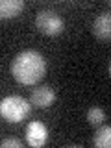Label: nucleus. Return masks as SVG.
Returning <instances> with one entry per match:
<instances>
[{"instance_id": "7ed1b4c3", "label": "nucleus", "mask_w": 111, "mask_h": 148, "mask_svg": "<svg viewBox=\"0 0 111 148\" xmlns=\"http://www.w3.org/2000/svg\"><path fill=\"white\" fill-rule=\"evenodd\" d=\"M35 24L46 35H59L63 32V28H65L63 18L59 17L56 11H52V9H43V11L37 13Z\"/></svg>"}, {"instance_id": "423d86ee", "label": "nucleus", "mask_w": 111, "mask_h": 148, "mask_svg": "<svg viewBox=\"0 0 111 148\" xmlns=\"http://www.w3.org/2000/svg\"><path fill=\"white\" fill-rule=\"evenodd\" d=\"M92 32L100 39H109L111 37V15H109V11H106V13L96 17L95 24H92Z\"/></svg>"}, {"instance_id": "39448f33", "label": "nucleus", "mask_w": 111, "mask_h": 148, "mask_svg": "<svg viewBox=\"0 0 111 148\" xmlns=\"http://www.w3.org/2000/svg\"><path fill=\"white\" fill-rule=\"evenodd\" d=\"M56 100V92L52 87L48 85H43V87H37L34 89L32 92V104L37 106V108H48V106H52Z\"/></svg>"}, {"instance_id": "20e7f679", "label": "nucleus", "mask_w": 111, "mask_h": 148, "mask_svg": "<svg viewBox=\"0 0 111 148\" xmlns=\"http://www.w3.org/2000/svg\"><path fill=\"white\" fill-rule=\"evenodd\" d=\"M48 139V128L39 120H34L26 126V141L30 146H43Z\"/></svg>"}, {"instance_id": "f03ea898", "label": "nucleus", "mask_w": 111, "mask_h": 148, "mask_svg": "<svg viewBox=\"0 0 111 148\" xmlns=\"http://www.w3.org/2000/svg\"><path fill=\"white\" fill-rule=\"evenodd\" d=\"M0 115L8 122H21L30 115V102L17 95L6 96L0 102Z\"/></svg>"}, {"instance_id": "9d476101", "label": "nucleus", "mask_w": 111, "mask_h": 148, "mask_svg": "<svg viewBox=\"0 0 111 148\" xmlns=\"http://www.w3.org/2000/svg\"><path fill=\"white\" fill-rule=\"evenodd\" d=\"M0 146H4V148H8V146H13V148H22V143L18 141V139H15V137H8V139H4V141L0 143Z\"/></svg>"}, {"instance_id": "0eeeda50", "label": "nucleus", "mask_w": 111, "mask_h": 148, "mask_svg": "<svg viewBox=\"0 0 111 148\" xmlns=\"http://www.w3.org/2000/svg\"><path fill=\"white\" fill-rule=\"evenodd\" d=\"M24 9V0H0V18L17 17Z\"/></svg>"}, {"instance_id": "1a4fd4ad", "label": "nucleus", "mask_w": 111, "mask_h": 148, "mask_svg": "<svg viewBox=\"0 0 111 148\" xmlns=\"http://www.w3.org/2000/svg\"><path fill=\"white\" fill-rule=\"evenodd\" d=\"M104 119H106V113H104V109H100V108H91L87 111V120H89L91 124H102Z\"/></svg>"}, {"instance_id": "f257e3e1", "label": "nucleus", "mask_w": 111, "mask_h": 148, "mask_svg": "<svg viewBox=\"0 0 111 148\" xmlns=\"http://www.w3.org/2000/svg\"><path fill=\"white\" fill-rule=\"evenodd\" d=\"M11 72L17 82L24 83V85H32V83L39 82L46 72V61L37 50H22L13 59Z\"/></svg>"}, {"instance_id": "6e6552de", "label": "nucleus", "mask_w": 111, "mask_h": 148, "mask_svg": "<svg viewBox=\"0 0 111 148\" xmlns=\"http://www.w3.org/2000/svg\"><path fill=\"white\" fill-rule=\"evenodd\" d=\"M92 143H95V146H98V148H109L111 146V128L109 126H102L98 132L95 133Z\"/></svg>"}]
</instances>
